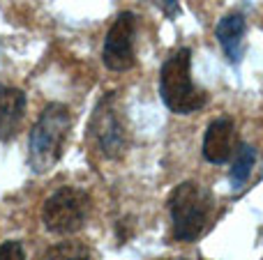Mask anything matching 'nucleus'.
<instances>
[{
    "label": "nucleus",
    "mask_w": 263,
    "mask_h": 260,
    "mask_svg": "<svg viewBox=\"0 0 263 260\" xmlns=\"http://www.w3.org/2000/svg\"><path fill=\"white\" fill-rule=\"evenodd\" d=\"M159 95L176 115H192L208 101L205 92L192 81V51L178 49L164 60L159 72Z\"/></svg>",
    "instance_id": "nucleus-3"
},
{
    "label": "nucleus",
    "mask_w": 263,
    "mask_h": 260,
    "mask_svg": "<svg viewBox=\"0 0 263 260\" xmlns=\"http://www.w3.org/2000/svg\"><path fill=\"white\" fill-rule=\"evenodd\" d=\"M245 28H247L245 16L238 12L227 14L215 28V37H217L219 46L227 53L229 62H240L242 51H245V41H242L245 39Z\"/></svg>",
    "instance_id": "nucleus-9"
},
{
    "label": "nucleus",
    "mask_w": 263,
    "mask_h": 260,
    "mask_svg": "<svg viewBox=\"0 0 263 260\" xmlns=\"http://www.w3.org/2000/svg\"><path fill=\"white\" fill-rule=\"evenodd\" d=\"M134 35H136V16L132 12H123L114 21L104 37L102 46V62L111 72H127L134 67Z\"/></svg>",
    "instance_id": "nucleus-6"
},
{
    "label": "nucleus",
    "mask_w": 263,
    "mask_h": 260,
    "mask_svg": "<svg viewBox=\"0 0 263 260\" xmlns=\"http://www.w3.org/2000/svg\"><path fill=\"white\" fill-rule=\"evenodd\" d=\"M72 129V111L60 101L44 106L28 136V164L35 173H46L60 161Z\"/></svg>",
    "instance_id": "nucleus-1"
},
{
    "label": "nucleus",
    "mask_w": 263,
    "mask_h": 260,
    "mask_svg": "<svg viewBox=\"0 0 263 260\" xmlns=\"http://www.w3.org/2000/svg\"><path fill=\"white\" fill-rule=\"evenodd\" d=\"M0 260H26V251H23L21 242L7 240V242L0 244Z\"/></svg>",
    "instance_id": "nucleus-12"
},
{
    "label": "nucleus",
    "mask_w": 263,
    "mask_h": 260,
    "mask_svg": "<svg viewBox=\"0 0 263 260\" xmlns=\"http://www.w3.org/2000/svg\"><path fill=\"white\" fill-rule=\"evenodd\" d=\"M90 138L106 159H120L127 152L129 132L125 122V111L116 92H106L97 101L90 118Z\"/></svg>",
    "instance_id": "nucleus-4"
},
{
    "label": "nucleus",
    "mask_w": 263,
    "mask_h": 260,
    "mask_svg": "<svg viewBox=\"0 0 263 260\" xmlns=\"http://www.w3.org/2000/svg\"><path fill=\"white\" fill-rule=\"evenodd\" d=\"M236 124L229 115H219L208 124L203 136V157L210 164H227L233 157Z\"/></svg>",
    "instance_id": "nucleus-7"
},
{
    "label": "nucleus",
    "mask_w": 263,
    "mask_h": 260,
    "mask_svg": "<svg viewBox=\"0 0 263 260\" xmlns=\"http://www.w3.org/2000/svg\"><path fill=\"white\" fill-rule=\"evenodd\" d=\"M92 201L79 187H60L44 201L42 207V224L49 233L72 235L83 228L90 214Z\"/></svg>",
    "instance_id": "nucleus-5"
},
{
    "label": "nucleus",
    "mask_w": 263,
    "mask_h": 260,
    "mask_svg": "<svg viewBox=\"0 0 263 260\" xmlns=\"http://www.w3.org/2000/svg\"><path fill=\"white\" fill-rule=\"evenodd\" d=\"M40 260H90V251L81 242H60L49 247L40 256Z\"/></svg>",
    "instance_id": "nucleus-11"
},
{
    "label": "nucleus",
    "mask_w": 263,
    "mask_h": 260,
    "mask_svg": "<svg viewBox=\"0 0 263 260\" xmlns=\"http://www.w3.org/2000/svg\"><path fill=\"white\" fill-rule=\"evenodd\" d=\"M168 212H171L173 237L180 242H194L208 228L210 216L215 212V198L199 182L187 180L171 191Z\"/></svg>",
    "instance_id": "nucleus-2"
},
{
    "label": "nucleus",
    "mask_w": 263,
    "mask_h": 260,
    "mask_svg": "<svg viewBox=\"0 0 263 260\" xmlns=\"http://www.w3.org/2000/svg\"><path fill=\"white\" fill-rule=\"evenodd\" d=\"M254 161H256L254 147H250V145L242 143V145L236 150L233 166H231V184H233V189H242V184L250 180L252 168H254Z\"/></svg>",
    "instance_id": "nucleus-10"
},
{
    "label": "nucleus",
    "mask_w": 263,
    "mask_h": 260,
    "mask_svg": "<svg viewBox=\"0 0 263 260\" xmlns=\"http://www.w3.org/2000/svg\"><path fill=\"white\" fill-rule=\"evenodd\" d=\"M26 115V95L12 85H0V141L16 136Z\"/></svg>",
    "instance_id": "nucleus-8"
}]
</instances>
